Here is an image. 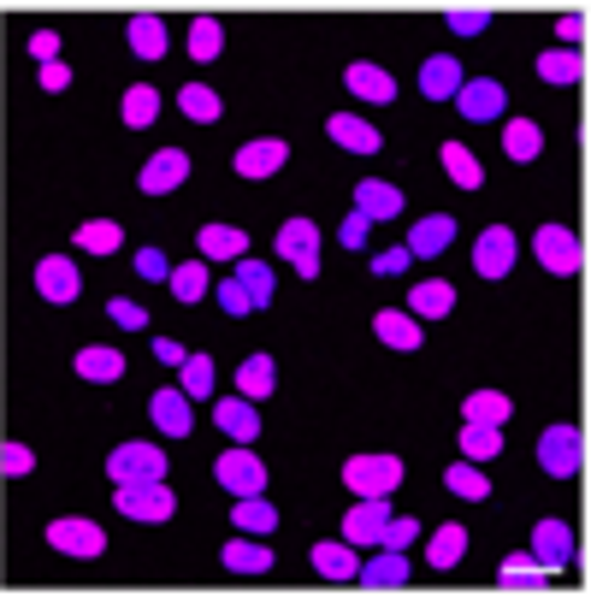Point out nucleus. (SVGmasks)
<instances>
[{"label": "nucleus", "mask_w": 591, "mask_h": 597, "mask_svg": "<svg viewBox=\"0 0 591 597\" xmlns=\"http://www.w3.org/2000/svg\"><path fill=\"white\" fill-rule=\"evenodd\" d=\"M367 226H373V219L355 208V213H350V219H343V226H338V243H343V249H361V243H367Z\"/></svg>", "instance_id": "nucleus-51"}, {"label": "nucleus", "mask_w": 591, "mask_h": 597, "mask_svg": "<svg viewBox=\"0 0 591 597\" xmlns=\"http://www.w3.org/2000/svg\"><path fill=\"white\" fill-rule=\"evenodd\" d=\"M237 284H242V296H249L255 308H260V302H272V296H278V284H272V266H267V261H255V254H242V261H237Z\"/></svg>", "instance_id": "nucleus-37"}, {"label": "nucleus", "mask_w": 591, "mask_h": 597, "mask_svg": "<svg viewBox=\"0 0 591 597\" xmlns=\"http://www.w3.org/2000/svg\"><path fill=\"white\" fill-rule=\"evenodd\" d=\"M214 480L225 491H237V498H260V491H267V468H260V455L249 443H237V450H225L214 462Z\"/></svg>", "instance_id": "nucleus-5"}, {"label": "nucleus", "mask_w": 591, "mask_h": 597, "mask_svg": "<svg viewBox=\"0 0 591 597\" xmlns=\"http://www.w3.org/2000/svg\"><path fill=\"white\" fill-rule=\"evenodd\" d=\"M136 272H143V279H166L172 266H166V254H160V249H143V254H136Z\"/></svg>", "instance_id": "nucleus-57"}, {"label": "nucleus", "mask_w": 591, "mask_h": 597, "mask_svg": "<svg viewBox=\"0 0 591 597\" xmlns=\"http://www.w3.org/2000/svg\"><path fill=\"white\" fill-rule=\"evenodd\" d=\"M65 83H72V65H65V60H48V65H42V90H48V95H60Z\"/></svg>", "instance_id": "nucleus-55"}, {"label": "nucleus", "mask_w": 591, "mask_h": 597, "mask_svg": "<svg viewBox=\"0 0 591 597\" xmlns=\"http://www.w3.org/2000/svg\"><path fill=\"white\" fill-rule=\"evenodd\" d=\"M225 568H231V574H267L272 568V544L231 538V544H225Z\"/></svg>", "instance_id": "nucleus-36"}, {"label": "nucleus", "mask_w": 591, "mask_h": 597, "mask_svg": "<svg viewBox=\"0 0 591 597\" xmlns=\"http://www.w3.org/2000/svg\"><path fill=\"white\" fill-rule=\"evenodd\" d=\"M284 160H290V143H278V136H255V143L237 148L242 178H272V172H284Z\"/></svg>", "instance_id": "nucleus-14"}, {"label": "nucleus", "mask_w": 591, "mask_h": 597, "mask_svg": "<svg viewBox=\"0 0 591 597\" xmlns=\"http://www.w3.org/2000/svg\"><path fill=\"white\" fill-rule=\"evenodd\" d=\"M107 473L113 485H148V480H166V450L160 443H118V450L107 455Z\"/></svg>", "instance_id": "nucleus-1"}, {"label": "nucleus", "mask_w": 591, "mask_h": 597, "mask_svg": "<svg viewBox=\"0 0 591 597\" xmlns=\"http://www.w3.org/2000/svg\"><path fill=\"white\" fill-rule=\"evenodd\" d=\"M538 148H545V130L532 125V118H509V125H502V155L509 160H538Z\"/></svg>", "instance_id": "nucleus-33"}, {"label": "nucleus", "mask_w": 591, "mask_h": 597, "mask_svg": "<svg viewBox=\"0 0 591 597\" xmlns=\"http://www.w3.org/2000/svg\"><path fill=\"white\" fill-rule=\"evenodd\" d=\"M272 390H278V367H272V355H249V362L237 367V397L260 402V397H272Z\"/></svg>", "instance_id": "nucleus-29"}, {"label": "nucleus", "mask_w": 591, "mask_h": 597, "mask_svg": "<svg viewBox=\"0 0 591 597\" xmlns=\"http://www.w3.org/2000/svg\"><path fill=\"white\" fill-rule=\"evenodd\" d=\"M444 485L456 491V498H467V503H479V498H491V480L479 473V462H456L444 473Z\"/></svg>", "instance_id": "nucleus-46"}, {"label": "nucleus", "mask_w": 591, "mask_h": 597, "mask_svg": "<svg viewBox=\"0 0 591 597\" xmlns=\"http://www.w3.org/2000/svg\"><path fill=\"white\" fill-rule=\"evenodd\" d=\"M355 208L367 219H396V213H403V190L385 184V178H361L355 184Z\"/></svg>", "instance_id": "nucleus-23"}, {"label": "nucleus", "mask_w": 591, "mask_h": 597, "mask_svg": "<svg viewBox=\"0 0 591 597\" xmlns=\"http://www.w3.org/2000/svg\"><path fill=\"white\" fill-rule=\"evenodd\" d=\"M107 314L118 320V326H131V332H143V326H148V308H143V302H131V296H118Z\"/></svg>", "instance_id": "nucleus-52"}, {"label": "nucleus", "mask_w": 591, "mask_h": 597, "mask_svg": "<svg viewBox=\"0 0 591 597\" xmlns=\"http://www.w3.org/2000/svg\"><path fill=\"white\" fill-rule=\"evenodd\" d=\"M184 178H189V155H184V148H160V155H148V166L136 172L143 196H172Z\"/></svg>", "instance_id": "nucleus-12"}, {"label": "nucleus", "mask_w": 591, "mask_h": 597, "mask_svg": "<svg viewBox=\"0 0 591 597\" xmlns=\"http://www.w3.org/2000/svg\"><path fill=\"white\" fill-rule=\"evenodd\" d=\"M462 83H467V77H462V65L449 60V54H432V60L421 65V95H426V101H449Z\"/></svg>", "instance_id": "nucleus-25"}, {"label": "nucleus", "mask_w": 591, "mask_h": 597, "mask_svg": "<svg viewBox=\"0 0 591 597\" xmlns=\"http://www.w3.org/2000/svg\"><path fill=\"white\" fill-rule=\"evenodd\" d=\"M72 367H77V379H90V385H113V379H125V355L107 349V344H83Z\"/></svg>", "instance_id": "nucleus-20"}, {"label": "nucleus", "mask_w": 591, "mask_h": 597, "mask_svg": "<svg viewBox=\"0 0 591 597\" xmlns=\"http://www.w3.org/2000/svg\"><path fill=\"white\" fill-rule=\"evenodd\" d=\"M184 397H214V362L207 355H184Z\"/></svg>", "instance_id": "nucleus-47"}, {"label": "nucleus", "mask_w": 591, "mask_h": 597, "mask_svg": "<svg viewBox=\"0 0 591 597\" xmlns=\"http://www.w3.org/2000/svg\"><path fill=\"white\" fill-rule=\"evenodd\" d=\"M118 113H125L131 130H148L154 118H160V90H154V83H136V90H125V101H118Z\"/></svg>", "instance_id": "nucleus-35"}, {"label": "nucleus", "mask_w": 591, "mask_h": 597, "mask_svg": "<svg viewBox=\"0 0 591 597\" xmlns=\"http://www.w3.org/2000/svg\"><path fill=\"white\" fill-rule=\"evenodd\" d=\"M491 455H502V426L462 420V462H491Z\"/></svg>", "instance_id": "nucleus-34"}, {"label": "nucleus", "mask_w": 591, "mask_h": 597, "mask_svg": "<svg viewBox=\"0 0 591 597\" xmlns=\"http://www.w3.org/2000/svg\"><path fill=\"white\" fill-rule=\"evenodd\" d=\"M154 355H160L166 367H184V344H178V337H154Z\"/></svg>", "instance_id": "nucleus-58"}, {"label": "nucleus", "mask_w": 591, "mask_h": 597, "mask_svg": "<svg viewBox=\"0 0 591 597\" xmlns=\"http://www.w3.org/2000/svg\"><path fill=\"white\" fill-rule=\"evenodd\" d=\"M408 261H414L408 249H385V254H373V272L379 279H396V272H408Z\"/></svg>", "instance_id": "nucleus-54"}, {"label": "nucleus", "mask_w": 591, "mask_h": 597, "mask_svg": "<svg viewBox=\"0 0 591 597\" xmlns=\"http://www.w3.org/2000/svg\"><path fill=\"white\" fill-rule=\"evenodd\" d=\"M373 332H379V344H391V349H421V320H414L408 308H385L373 320Z\"/></svg>", "instance_id": "nucleus-26"}, {"label": "nucleus", "mask_w": 591, "mask_h": 597, "mask_svg": "<svg viewBox=\"0 0 591 597\" xmlns=\"http://www.w3.org/2000/svg\"><path fill=\"white\" fill-rule=\"evenodd\" d=\"M462 107V118H474V125H491L497 113H509V95H502V83L497 77H474V83H462L456 95H449Z\"/></svg>", "instance_id": "nucleus-11"}, {"label": "nucleus", "mask_w": 591, "mask_h": 597, "mask_svg": "<svg viewBox=\"0 0 591 597\" xmlns=\"http://www.w3.org/2000/svg\"><path fill=\"white\" fill-rule=\"evenodd\" d=\"M414 538H421V521H414V515H391L385 533H379V544H385V551H408Z\"/></svg>", "instance_id": "nucleus-49"}, {"label": "nucleus", "mask_w": 591, "mask_h": 597, "mask_svg": "<svg viewBox=\"0 0 591 597\" xmlns=\"http://www.w3.org/2000/svg\"><path fill=\"white\" fill-rule=\"evenodd\" d=\"M444 24L456 30V36H479V30L491 24V7H449V12H444Z\"/></svg>", "instance_id": "nucleus-48"}, {"label": "nucleus", "mask_w": 591, "mask_h": 597, "mask_svg": "<svg viewBox=\"0 0 591 597\" xmlns=\"http://www.w3.org/2000/svg\"><path fill=\"white\" fill-rule=\"evenodd\" d=\"M219 54H225V24L219 19H196V24H189V60L214 65Z\"/></svg>", "instance_id": "nucleus-38"}, {"label": "nucleus", "mask_w": 591, "mask_h": 597, "mask_svg": "<svg viewBox=\"0 0 591 597\" xmlns=\"http://www.w3.org/2000/svg\"><path fill=\"white\" fill-rule=\"evenodd\" d=\"M214 420H219V432L231 438V443H255L260 438V408L249 397H219L214 402Z\"/></svg>", "instance_id": "nucleus-16"}, {"label": "nucleus", "mask_w": 591, "mask_h": 597, "mask_svg": "<svg viewBox=\"0 0 591 597\" xmlns=\"http://www.w3.org/2000/svg\"><path fill=\"white\" fill-rule=\"evenodd\" d=\"M113 509H118L125 521H148V526H160V521H172L178 498L166 491V480H148V485H118V491H113Z\"/></svg>", "instance_id": "nucleus-3"}, {"label": "nucleus", "mask_w": 591, "mask_h": 597, "mask_svg": "<svg viewBox=\"0 0 591 597\" xmlns=\"http://www.w3.org/2000/svg\"><path fill=\"white\" fill-rule=\"evenodd\" d=\"M219 302H225V314H231V320H242V314H255V302L242 296V284H237V279H225V284H219Z\"/></svg>", "instance_id": "nucleus-53"}, {"label": "nucleus", "mask_w": 591, "mask_h": 597, "mask_svg": "<svg viewBox=\"0 0 591 597\" xmlns=\"http://www.w3.org/2000/svg\"><path fill=\"white\" fill-rule=\"evenodd\" d=\"M515 231L509 226H485L479 231V243H474V266H479V279H509V266H515Z\"/></svg>", "instance_id": "nucleus-9"}, {"label": "nucleus", "mask_w": 591, "mask_h": 597, "mask_svg": "<svg viewBox=\"0 0 591 597\" xmlns=\"http://www.w3.org/2000/svg\"><path fill=\"white\" fill-rule=\"evenodd\" d=\"M532 562H538L550 579L562 574L568 562H573V526H568V521H538V526H532Z\"/></svg>", "instance_id": "nucleus-10"}, {"label": "nucleus", "mask_w": 591, "mask_h": 597, "mask_svg": "<svg viewBox=\"0 0 591 597\" xmlns=\"http://www.w3.org/2000/svg\"><path fill=\"white\" fill-rule=\"evenodd\" d=\"M314 568L325 574V579H338V586H350L355 579V544H343V538H332V544H314Z\"/></svg>", "instance_id": "nucleus-31"}, {"label": "nucleus", "mask_w": 591, "mask_h": 597, "mask_svg": "<svg viewBox=\"0 0 591 597\" xmlns=\"http://www.w3.org/2000/svg\"><path fill=\"white\" fill-rule=\"evenodd\" d=\"M462 415L479 420V426H509V397H502V390H474Z\"/></svg>", "instance_id": "nucleus-45"}, {"label": "nucleus", "mask_w": 591, "mask_h": 597, "mask_svg": "<svg viewBox=\"0 0 591 597\" xmlns=\"http://www.w3.org/2000/svg\"><path fill=\"white\" fill-rule=\"evenodd\" d=\"M178 113L196 118V125H214V118H219V95L207 90V83H184V90H178Z\"/></svg>", "instance_id": "nucleus-42"}, {"label": "nucleus", "mask_w": 591, "mask_h": 597, "mask_svg": "<svg viewBox=\"0 0 591 597\" xmlns=\"http://www.w3.org/2000/svg\"><path fill=\"white\" fill-rule=\"evenodd\" d=\"M556 30H562L568 42H585V12H562V19H556Z\"/></svg>", "instance_id": "nucleus-59"}, {"label": "nucleus", "mask_w": 591, "mask_h": 597, "mask_svg": "<svg viewBox=\"0 0 591 597\" xmlns=\"http://www.w3.org/2000/svg\"><path fill=\"white\" fill-rule=\"evenodd\" d=\"M166 284H172V296H178V302H201V296H207V261H184V266H172V272H166Z\"/></svg>", "instance_id": "nucleus-44"}, {"label": "nucleus", "mask_w": 591, "mask_h": 597, "mask_svg": "<svg viewBox=\"0 0 591 597\" xmlns=\"http://www.w3.org/2000/svg\"><path fill=\"white\" fill-rule=\"evenodd\" d=\"M125 36H131V54H143V60L166 54V19H154V12H136L125 24Z\"/></svg>", "instance_id": "nucleus-30"}, {"label": "nucleus", "mask_w": 591, "mask_h": 597, "mask_svg": "<svg viewBox=\"0 0 591 597\" xmlns=\"http://www.w3.org/2000/svg\"><path fill=\"white\" fill-rule=\"evenodd\" d=\"M125 243V231L113 226V219H90V226H77V249L83 254H118Z\"/></svg>", "instance_id": "nucleus-43"}, {"label": "nucleus", "mask_w": 591, "mask_h": 597, "mask_svg": "<svg viewBox=\"0 0 591 597\" xmlns=\"http://www.w3.org/2000/svg\"><path fill=\"white\" fill-rule=\"evenodd\" d=\"M343 83H350V95H361V101H396V77L385 72V65H367V60H355L350 72H343Z\"/></svg>", "instance_id": "nucleus-21"}, {"label": "nucleus", "mask_w": 591, "mask_h": 597, "mask_svg": "<svg viewBox=\"0 0 591 597\" xmlns=\"http://www.w3.org/2000/svg\"><path fill=\"white\" fill-rule=\"evenodd\" d=\"M231 526H237V533H249V538H272L278 533V509L267 498H237Z\"/></svg>", "instance_id": "nucleus-27"}, {"label": "nucleus", "mask_w": 591, "mask_h": 597, "mask_svg": "<svg viewBox=\"0 0 591 597\" xmlns=\"http://www.w3.org/2000/svg\"><path fill=\"white\" fill-rule=\"evenodd\" d=\"M585 462V438L580 426H550L545 438H538V468L550 473V480H573Z\"/></svg>", "instance_id": "nucleus-4"}, {"label": "nucleus", "mask_w": 591, "mask_h": 597, "mask_svg": "<svg viewBox=\"0 0 591 597\" xmlns=\"http://www.w3.org/2000/svg\"><path fill=\"white\" fill-rule=\"evenodd\" d=\"M449 243H456V219H449V213H432V219H421V226H414L408 254H414V261H432V254H444Z\"/></svg>", "instance_id": "nucleus-22"}, {"label": "nucleus", "mask_w": 591, "mask_h": 597, "mask_svg": "<svg viewBox=\"0 0 591 597\" xmlns=\"http://www.w3.org/2000/svg\"><path fill=\"white\" fill-rule=\"evenodd\" d=\"M438 160H444V172L456 178L462 190H479V184H485V166L474 160V148H462V143H444V155H438Z\"/></svg>", "instance_id": "nucleus-39"}, {"label": "nucleus", "mask_w": 591, "mask_h": 597, "mask_svg": "<svg viewBox=\"0 0 591 597\" xmlns=\"http://www.w3.org/2000/svg\"><path fill=\"white\" fill-rule=\"evenodd\" d=\"M532 254H538L550 272H580V237H573L568 226H538Z\"/></svg>", "instance_id": "nucleus-13"}, {"label": "nucleus", "mask_w": 591, "mask_h": 597, "mask_svg": "<svg viewBox=\"0 0 591 597\" xmlns=\"http://www.w3.org/2000/svg\"><path fill=\"white\" fill-rule=\"evenodd\" d=\"M148 415H154V426H160L166 438H189V426H196L184 390H154V397H148Z\"/></svg>", "instance_id": "nucleus-18"}, {"label": "nucleus", "mask_w": 591, "mask_h": 597, "mask_svg": "<svg viewBox=\"0 0 591 597\" xmlns=\"http://www.w3.org/2000/svg\"><path fill=\"white\" fill-rule=\"evenodd\" d=\"M37 296L54 302V308H65V302L83 296V272H77L72 254H42V261H37Z\"/></svg>", "instance_id": "nucleus-6"}, {"label": "nucleus", "mask_w": 591, "mask_h": 597, "mask_svg": "<svg viewBox=\"0 0 591 597\" xmlns=\"http://www.w3.org/2000/svg\"><path fill=\"white\" fill-rule=\"evenodd\" d=\"M391 521V498H361L350 515H343V544H379Z\"/></svg>", "instance_id": "nucleus-15"}, {"label": "nucleus", "mask_w": 591, "mask_h": 597, "mask_svg": "<svg viewBox=\"0 0 591 597\" xmlns=\"http://www.w3.org/2000/svg\"><path fill=\"white\" fill-rule=\"evenodd\" d=\"M30 54H37L42 65L60 60V30H37V36H30Z\"/></svg>", "instance_id": "nucleus-56"}, {"label": "nucleus", "mask_w": 591, "mask_h": 597, "mask_svg": "<svg viewBox=\"0 0 591 597\" xmlns=\"http://www.w3.org/2000/svg\"><path fill=\"white\" fill-rule=\"evenodd\" d=\"M449 308H456V290H449L444 279H426V284H414V296H408V314L421 320V326H426V320H444Z\"/></svg>", "instance_id": "nucleus-28"}, {"label": "nucleus", "mask_w": 591, "mask_h": 597, "mask_svg": "<svg viewBox=\"0 0 591 597\" xmlns=\"http://www.w3.org/2000/svg\"><path fill=\"white\" fill-rule=\"evenodd\" d=\"M325 136H332L338 148H350V155H379V125H367V118H355V113H332L325 118Z\"/></svg>", "instance_id": "nucleus-17"}, {"label": "nucleus", "mask_w": 591, "mask_h": 597, "mask_svg": "<svg viewBox=\"0 0 591 597\" xmlns=\"http://www.w3.org/2000/svg\"><path fill=\"white\" fill-rule=\"evenodd\" d=\"M48 544H54L60 556H83V562H95L101 551H107V533H101L95 521L60 515V521H48Z\"/></svg>", "instance_id": "nucleus-8"}, {"label": "nucleus", "mask_w": 591, "mask_h": 597, "mask_svg": "<svg viewBox=\"0 0 591 597\" xmlns=\"http://www.w3.org/2000/svg\"><path fill=\"white\" fill-rule=\"evenodd\" d=\"M278 254H290V266L302 279H320V226L314 219H284L278 226Z\"/></svg>", "instance_id": "nucleus-7"}, {"label": "nucleus", "mask_w": 591, "mask_h": 597, "mask_svg": "<svg viewBox=\"0 0 591 597\" xmlns=\"http://www.w3.org/2000/svg\"><path fill=\"white\" fill-rule=\"evenodd\" d=\"M343 485H350L355 498H391V491L403 485V462H396V455H350V462H343Z\"/></svg>", "instance_id": "nucleus-2"}, {"label": "nucleus", "mask_w": 591, "mask_h": 597, "mask_svg": "<svg viewBox=\"0 0 591 597\" xmlns=\"http://www.w3.org/2000/svg\"><path fill=\"white\" fill-rule=\"evenodd\" d=\"M462 556H467V533H462V526H438L432 544H426V562H432V568H456Z\"/></svg>", "instance_id": "nucleus-40"}, {"label": "nucleus", "mask_w": 591, "mask_h": 597, "mask_svg": "<svg viewBox=\"0 0 591 597\" xmlns=\"http://www.w3.org/2000/svg\"><path fill=\"white\" fill-rule=\"evenodd\" d=\"M355 579L367 591H403L408 586V551H385V556H373L367 568H355Z\"/></svg>", "instance_id": "nucleus-19"}, {"label": "nucleus", "mask_w": 591, "mask_h": 597, "mask_svg": "<svg viewBox=\"0 0 591 597\" xmlns=\"http://www.w3.org/2000/svg\"><path fill=\"white\" fill-rule=\"evenodd\" d=\"M497 579H502V591H545V586H550V574L532 562V551H527V556H502Z\"/></svg>", "instance_id": "nucleus-32"}, {"label": "nucleus", "mask_w": 591, "mask_h": 597, "mask_svg": "<svg viewBox=\"0 0 591 597\" xmlns=\"http://www.w3.org/2000/svg\"><path fill=\"white\" fill-rule=\"evenodd\" d=\"M538 77H545V83H580L585 77V60L573 54V48H550V54L538 60Z\"/></svg>", "instance_id": "nucleus-41"}, {"label": "nucleus", "mask_w": 591, "mask_h": 597, "mask_svg": "<svg viewBox=\"0 0 591 597\" xmlns=\"http://www.w3.org/2000/svg\"><path fill=\"white\" fill-rule=\"evenodd\" d=\"M196 249L207 254V261H242V254H249V231H237V226H201L196 231Z\"/></svg>", "instance_id": "nucleus-24"}, {"label": "nucleus", "mask_w": 591, "mask_h": 597, "mask_svg": "<svg viewBox=\"0 0 591 597\" xmlns=\"http://www.w3.org/2000/svg\"><path fill=\"white\" fill-rule=\"evenodd\" d=\"M37 468V455H30V443H0V473L7 480H19V473Z\"/></svg>", "instance_id": "nucleus-50"}]
</instances>
